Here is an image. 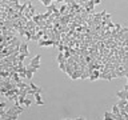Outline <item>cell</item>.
<instances>
[{
	"label": "cell",
	"mask_w": 128,
	"mask_h": 120,
	"mask_svg": "<svg viewBox=\"0 0 128 120\" xmlns=\"http://www.w3.org/2000/svg\"><path fill=\"white\" fill-rule=\"evenodd\" d=\"M126 104H127V99H120V101L118 103L119 108H124L126 107Z\"/></svg>",
	"instance_id": "8"
},
{
	"label": "cell",
	"mask_w": 128,
	"mask_h": 120,
	"mask_svg": "<svg viewBox=\"0 0 128 120\" xmlns=\"http://www.w3.org/2000/svg\"><path fill=\"white\" fill-rule=\"evenodd\" d=\"M80 73H81V71L79 70V71H73L72 72V75L69 76L71 79H73V80H76V79H80Z\"/></svg>",
	"instance_id": "6"
},
{
	"label": "cell",
	"mask_w": 128,
	"mask_h": 120,
	"mask_svg": "<svg viewBox=\"0 0 128 120\" xmlns=\"http://www.w3.org/2000/svg\"><path fill=\"white\" fill-rule=\"evenodd\" d=\"M56 60H58V63H60V61H63L64 59V53L63 52H59V55H58V58H56Z\"/></svg>",
	"instance_id": "11"
},
{
	"label": "cell",
	"mask_w": 128,
	"mask_h": 120,
	"mask_svg": "<svg viewBox=\"0 0 128 120\" xmlns=\"http://www.w3.org/2000/svg\"><path fill=\"white\" fill-rule=\"evenodd\" d=\"M99 78H100V71L99 70H93V71H91L89 72V79L91 81H95V80H98Z\"/></svg>",
	"instance_id": "3"
},
{
	"label": "cell",
	"mask_w": 128,
	"mask_h": 120,
	"mask_svg": "<svg viewBox=\"0 0 128 120\" xmlns=\"http://www.w3.org/2000/svg\"><path fill=\"white\" fill-rule=\"evenodd\" d=\"M5 107H7V103H5V101H1V103H0V110H4Z\"/></svg>",
	"instance_id": "16"
},
{
	"label": "cell",
	"mask_w": 128,
	"mask_h": 120,
	"mask_svg": "<svg viewBox=\"0 0 128 120\" xmlns=\"http://www.w3.org/2000/svg\"><path fill=\"white\" fill-rule=\"evenodd\" d=\"M31 104H32V100L28 99L27 96H25V99H24V105H25V107H30Z\"/></svg>",
	"instance_id": "13"
},
{
	"label": "cell",
	"mask_w": 128,
	"mask_h": 120,
	"mask_svg": "<svg viewBox=\"0 0 128 120\" xmlns=\"http://www.w3.org/2000/svg\"><path fill=\"white\" fill-rule=\"evenodd\" d=\"M19 51H20V53H25L27 56H30V52H28V41L21 43L20 47H19Z\"/></svg>",
	"instance_id": "4"
},
{
	"label": "cell",
	"mask_w": 128,
	"mask_h": 120,
	"mask_svg": "<svg viewBox=\"0 0 128 120\" xmlns=\"http://www.w3.org/2000/svg\"><path fill=\"white\" fill-rule=\"evenodd\" d=\"M112 112L115 113V115H118V113H120V108H119V105H118V104L112 105Z\"/></svg>",
	"instance_id": "10"
},
{
	"label": "cell",
	"mask_w": 128,
	"mask_h": 120,
	"mask_svg": "<svg viewBox=\"0 0 128 120\" xmlns=\"http://www.w3.org/2000/svg\"><path fill=\"white\" fill-rule=\"evenodd\" d=\"M40 1L43 3V5H45V7H48V5L52 4V0H40Z\"/></svg>",
	"instance_id": "15"
},
{
	"label": "cell",
	"mask_w": 128,
	"mask_h": 120,
	"mask_svg": "<svg viewBox=\"0 0 128 120\" xmlns=\"http://www.w3.org/2000/svg\"><path fill=\"white\" fill-rule=\"evenodd\" d=\"M31 88H32L33 90V92H41V87H36L35 84H33V83H31Z\"/></svg>",
	"instance_id": "9"
},
{
	"label": "cell",
	"mask_w": 128,
	"mask_h": 120,
	"mask_svg": "<svg viewBox=\"0 0 128 120\" xmlns=\"http://www.w3.org/2000/svg\"><path fill=\"white\" fill-rule=\"evenodd\" d=\"M40 58L41 56L40 55H36V56H33L32 59H31V64L30 65H32V67H35V68H40Z\"/></svg>",
	"instance_id": "2"
},
{
	"label": "cell",
	"mask_w": 128,
	"mask_h": 120,
	"mask_svg": "<svg viewBox=\"0 0 128 120\" xmlns=\"http://www.w3.org/2000/svg\"><path fill=\"white\" fill-rule=\"evenodd\" d=\"M113 118H115V113H113V112H106V113H104V119H106V120H111Z\"/></svg>",
	"instance_id": "7"
},
{
	"label": "cell",
	"mask_w": 128,
	"mask_h": 120,
	"mask_svg": "<svg viewBox=\"0 0 128 120\" xmlns=\"http://www.w3.org/2000/svg\"><path fill=\"white\" fill-rule=\"evenodd\" d=\"M24 36H25V38H27V41H28V40H31V38H32V33H31V32H30V31H28V30H25V33H24Z\"/></svg>",
	"instance_id": "14"
},
{
	"label": "cell",
	"mask_w": 128,
	"mask_h": 120,
	"mask_svg": "<svg viewBox=\"0 0 128 120\" xmlns=\"http://www.w3.org/2000/svg\"><path fill=\"white\" fill-rule=\"evenodd\" d=\"M36 71H38V68L32 67V65H28V67L25 68V78L32 80V76H33V73H35Z\"/></svg>",
	"instance_id": "1"
},
{
	"label": "cell",
	"mask_w": 128,
	"mask_h": 120,
	"mask_svg": "<svg viewBox=\"0 0 128 120\" xmlns=\"http://www.w3.org/2000/svg\"><path fill=\"white\" fill-rule=\"evenodd\" d=\"M59 68H60V71L65 72V60H63V61L59 63Z\"/></svg>",
	"instance_id": "12"
},
{
	"label": "cell",
	"mask_w": 128,
	"mask_h": 120,
	"mask_svg": "<svg viewBox=\"0 0 128 120\" xmlns=\"http://www.w3.org/2000/svg\"><path fill=\"white\" fill-rule=\"evenodd\" d=\"M36 104H38V105H44V101H43V99L36 100Z\"/></svg>",
	"instance_id": "18"
},
{
	"label": "cell",
	"mask_w": 128,
	"mask_h": 120,
	"mask_svg": "<svg viewBox=\"0 0 128 120\" xmlns=\"http://www.w3.org/2000/svg\"><path fill=\"white\" fill-rule=\"evenodd\" d=\"M58 1H64V0H58Z\"/></svg>",
	"instance_id": "20"
},
{
	"label": "cell",
	"mask_w": 128,
	"mask_h": 120,
	"mask_svg": "<svg viewBox=\"0 0 128 120\" xmlns=\"http://www.w3.org/2000/svg\"><path fill=\"white\" fill-rule=\"evenodd\" d=\"M116 96H118L119 99H126L127 96H128V92L126 90H123V91H118V92H116Z\"/></svg>",
	"instance_id": "5"
},
{
	"label": "cell",
	"mask_w": 128,
	"mask_h": 120,
	"mask_svg": "<svg viewBox=\"0 0 128 120\" xmlns=\"http://www.w3.org/2000/svg\"><path fill=\"white\" fill-rule=\"evenodd\" d=\"M120 28H121V25L119 24V23H115V30L118 31V32H119V31H120Z\"/></svg>",
	"instance_id": "17"
},
{
	"label": "cell",
	"mask_w": 128,
	"mask_h": 120,
	"mask_svg": "<svg viewBox=\"0 0 128 120\" xmlns=\"http://www.w3.org/2000/svg\"><path fill=\"white\" fill-rule=\"evenodd\" d=\"M93 3H95V5H98V4H100L101 3V0H93Z\"/></svg>",
	"instance_id": "19"
}]
</instances>
